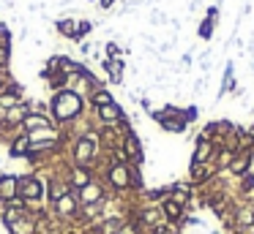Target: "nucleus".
I'll return each instance as SVG.
<instances>
[{"label":"nucleus","mask_w":254,"mask_h":234,"mask_svg":"<svg viewBox=\"0 0 254 234\" xmlns=\"http://www.w3.org/2000/svg\"><path fill=\"white\" fill-rule=\"evenodd\" d=\"M213 36H216V25L202 16V22H199V27H197V38H199V41H210Z\"/></svg>","instance_id":"16"},{"label":"nucleus","mask_w":254,"mask_h":234,"mask_svg":"<svg viewBox=\"0 0 254 234\" xmlns=\"http://www.w3.org/2000/svg\"><path fill=\"white\" fill-rule=\"evenodd\" d=\"M90 103H93L96 109H99V106H107V103H112V93L107 90V87H96V90L90 93Z\"/></svg>","instance_id":"15"},{"label":"nucleus","mask_w":254,"mask_h":234,"mask_svg":"<svg viewBox=\"0 0 254 234\" xmlns=\"http://www.w3.org/2000/svg\"><path fill=\"white\" fill-rule=\"evenodd\" d=\"M213 177H216L213 161H208V163H189V185H191V188H202V185H208Z\"/></svg>","instance_id":"4"},{"label":"nucleus","mask_w":254,"mask_h":234,"mask_svg":"<svg viewBox=\"0 0 254 234\" xmlns=\"http://www.w3.org/2000/svg\"><path fill=\"white\" fill-rule=\"evenodd\" d=\"M90 180H93V177H90L88 169H79V166H77V169L71 172V185H74V188H85Z\"/></svg>","instance_id":"18"},{"label":"nucleus","mask_w":254,"mask_h":234,"mask_svg":"<svg viewBox=\"0 0 254 234\" xmlns=\"http://www.w3.org/2000/svg\"><path fill=\"white\" fill-rule=\"evenodd\" d=\"M252 169H254V150H238L235 155H232V163H230V169H227V174H230L232 180H238L246 172H252Z\"/></svg>","instance_id":"5"},{"label":"nucleus","mask_w":254,"mask_h":234,"mask_svg":"<svg viewBox=\"0 0 254 234\" xmlns=\"http://www.w3.org/2000/svg\"><path fill=\"white\" fill-rule=\"evenodd\" d=\"M104 49H107V60H121V57H123V49L118 47L115 41H107Z\"/></svg>","instance_id":"21"},{"label":"nucleus","mask_w":254,"mask_h":234,"mask_svg":"<svg viewBox=\"0 0 254 234\" xmlns=\"http://www.w3.org/2000/svg\"><path fill=\"white\" fill-rule=\"evenodd\" d=\"M205 19H210V22H213V25H219V19H221V8H219V5H208V8H205Z\"/></svg>","instance_id":"23"},{"label":"nucleus","mask_w":254,"mask_h":234,"mask_svg":"<svg viewBox=\"0 0 254 234\" xmlns=\"http://www.w3.org/2000/svg\"><path fill=\"white\" fill-rule=\"evenodd\" d=\"M58 33L66 38H77V19H58Z\"/></svg>","instance_id":"17"},{"label":"nucleus","mask_w":254,"mask_h":234,"mask_svg":"<svg viewBox=\"0 0 254 234\" xmlns=\"http://www.w3.org/2000/svg\"><path fill=\"white\" fill-rule=\"evenodd\" d=\"M216 155V144L210 139H205L202 134H197V139H194V152H191V161L189 163H208L213 161Z\"/></svg>","instance_id":"7"},{"label":"nucleus","mask_w":254,"mask_h":234,"mask_svg":"<svg viewBox=\"0 0 254 234\" xmlns=\"http://www.w3.org/2000/svg\"><path fill=\"white\" fill-rule=\"evenodd\" d=\"M252 199H254V196H252Z\"/></svg>","instance_id":"27"},{"label":"nucleus","mask_w":254,"mask_h":234,"mask_svg":"<svg viewBox=\"0 0 254 234\" xmlns=\"http://www.w3.org/2000/svg\"><path fill=\"white\" fill-rule=\"evenodd\" d=\"M17 196V177L14 174H3L0 177V201H11Z\"/></svg>","instance_id":"13"},{"label":"nucleus","mask_w":254,"mask_h":234,"mask_svg":"<svg viewBox=\"0 0 254 234\" xmlns=\"http://www.w3.org/2000/svg\"><path fill=\"white\" fill-rule=\"evenodd\" d=\"M112 3H115V0H99V5H101L104 11H107V8H112Z\"/></svg>","instance_id":"25"},{"label":"nucleus","mask_w":254,"mask_h":234,"mask_svg":"<svg viewBox=\"0 0 254 234\" xmlns=\"http://www.w3.org/2000/svg\"><path fill=\"white\" fill-rule=\"evenodd\" d=\"M17 196H22L25 201H39L44 196V185L36 177H17Z\"/></svg>","instance_id":"6"},{"label":"nucleus","mask_w":254,"mask_h":234,"mask_svg":"<svg viewBox=\"0 0 254 234\" xmlns=\"http://www.w3.org/2000/svg\"><path fill=\"white\" fill-rule=\"evenodd\" d=\"M101 199H107V193H104V188H101L96 180H90L85 188H79V193H77V201L82 207H88V204H96V201H101Z\"/></svg>","instance_id":"9"},{"label":"nucleus","mask_w":254,"mask_h":234,"mask_svg":"<svg viewBox=\"0 0 254 234\" xmlns=\"http://www.w3.org/2000/svg\"><path fill=\"white\" fill-rule=\"evenodd\" d=\"M96 136H79V141H77V150H74V161H77V166L79 169H90L93 166V161H96Z\"/></svg>","instance_id":"3"},{"label":"nucleus","mask_w":254,"mask_h":234,"mask_svg":"<svg viewBox=\"0 0 254 234\" xmlns=\"http://www.w3.org/2000/svg\"><path fill=\"white\" fill-rule=\"evenodd\" d=\"M197 117H199V106H197V103H191V106H181V120L186 125L197 123Z\"/></svg>","instance_id":"20"},{"label":"nucleus","mask_w":254,"mask_h":234,"mask_svg":"<svg viewBox=\"0 0 254 234\" xmlns=\"http://www.w3.org/2000/svg\"><path fill=\"white\" fill-rule=\"evenodd\" d=\"M28 144H30V139L25 134H19L17 139L11 141V158H19V155H25V150H28Z\"/></svg>","instance_id":"19"},{"label":"nucleus","mask_w":254,"mask_h":234,"mask_svg":"<svg viewBox=\"0 0 254 234\" xmlns=\"http://www.w3.org/2000/svg\"><path fill=\"white\" fill-rule=\"evenodd\" d=\"M159 210H161V215H164V221H170V223H181L183 215H186V210H183L181 204H175L172 199H164Z\"/></svg>","instance_id":"11"},{"label":"nucleus","mask_w":254,"mask_h":234,"mask_svg":"<svg viewBox=\"0 0 254 234\" xmlns=\"http://www.w3.org/2000/svg\"><path fill=\"white\" fill-rule=\"evenodd\" d=\"M96 114H99V120L107 125V128H112V125H121L123 120H126V112H123V109L118 106L115 101L107 103V106H99V109H96Z\"/></svg>","instance_id":"8"},{"label":"nucleus","mask_w":254,"mask_h":234,"mask_svg":"<svg viewBox=\"0 0 254 234\" xmlns=\"http://www.w3.org/2000/svg\"><path fill=\"white\" fill-rule=\"evenodd\" d=\"M252 74H254V57H252Z\"/></svg>","instance_id":"26"},{"label":"nucleus","mask_w":254,"mask_h":234,"mask_svg":"<svg viewBox=\"0 0 254 234\" xmlns=\"http://www.w3.org/2000/svg\"><path fill=\"white\" fill-rule=\"evenodd\" d=\"M101 65H104V71H107V76H110L112 85H121V82H123V68H126L123 57L121 60H104Z\"/></svg>","instance_id":"12"},{"label":"nucleus","mask_w":254,"mask_h":234,"mask_svg":"<svg viewBox=\"0 0 254 234\" xmlns=\"http://www.w3.org/2000/svg\"><path fill=\"white\" fill-rule=\"evenodd\" d=\"M107 183L112 185V190H128L131 188V163H110Z\"/></svg>","instance_id":"2"},{"label":"nucleus","mask_w":254,"mask_h":234,"mask_svg":"<svg viewBox=\"0 0 254 234\" xmlns=\"http://www.w3.org/2000/svg\"><path fill=\"white\" fill-rule=\"evenodd\" d=\"M238 196L241 199H252L254 196V169L246 172L243 177H238Z\"/></svg>","instance_id":"14"},{"label":"nucleus","mask_w":254,"mask_h":234,"mask_svg":"<svg viewBox=\"0 0 254 234\" xmlns=\"http://www.w3.org/2000/svg\"><path fill=\"white\" fill-rule=\"evenodd\" d=\"M55 212H58L61 218H71V215H77V212H79L77 193H66V196H61V199L55 201Z\"/></svg>","instance_id":"10"},{"label":"nucleus","mask_w":254,"mask_h":234,"mask_svg":"<svg viewBox=\"0 0 254 234\" xmlns=\"http://www.w3.org/2000/svg\"><path fill=\"white\" fill-rule=\"evenodd\" d=\"M6 65H8V49L0 47V68H6Z\"/></svg>","instance_id":"24"},{"label":"nucleus","mask_w":254,"mask_h":234,"mask_svg":"<svg viewBox=\"0 0 254 234\" xmlns=\"http://www.w3.org/2000/svg\"><path fill=\"white\" fill-rule=\"evenodd\" d=\"M52 109H55L58 120H74V117L82 114V98H79V93H74V90H63V93L55 95Z\"/></svg>","instance_id":"1"},{"label":"nucleus","mask_w":254,"mask_h":234,"mask_svg":"<svg viewBox=\"0 0 254 234\" xmlns=\"http://www.w3.org/2000/svg\"><path fill=\"white\" fill-rule=\"evenodd\" d=\"M90 30H93V22H88V19H79V22H77V38H74V41H79V38H85Z\"/></svg>","instance_id":"22"}]
</instances>
